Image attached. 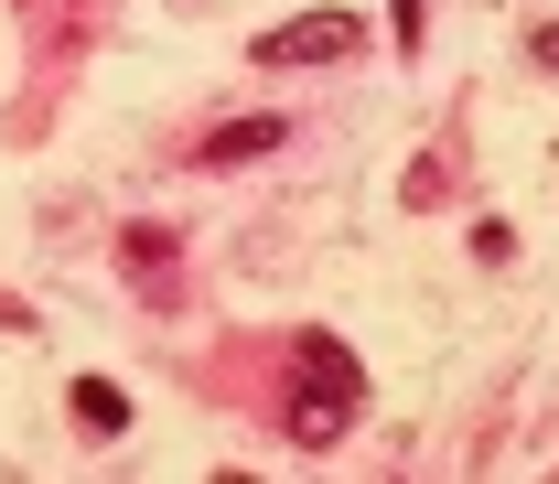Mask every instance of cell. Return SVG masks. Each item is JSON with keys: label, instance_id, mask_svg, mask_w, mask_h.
<instances>
[{"label": "cell", "instance_id": "cell-1", "mask_svg": "<svg viewBox=\"0 0 559 484\" xmlns=\"http://www.w3.org/2000/svg\"><path fill=\"white\" fill-rule=\"evenodd\" d=\"M355 44H366V11H301V22L259 33L248 55H259V66H345Z\"/></svg>", "mask_w": 559, "mask_h": 484}, {"label": "cell", "instance_id": "cell-2", "mask_svg": "<svg viewBox=\"0 0 559 484\" xmlns=\"http://www.w3.org/2000/svg\"><path fill=\"white\" fill-rule=\"evenodd\" d=\"M345 420H355V399H345V388H323V377H301V388H290V441H301V452L345 441Z\"/></svg>", "mask_w": 559, "mask_h": 484}, {"label": "cell", "instance_id": "cell-3", "mask_svg": "<svg viewBox=\"0 0 559 484\" xmlns=\"http://www.w3.org/2000/svg\"><path fill=\"white\" fill-rule=\"evenodd\" d=\"M280 140H290V119H226V130L205 140V162L226 173V162H259V151H280Z\"/></svg>", "mask_w": 559, "mask_h": 484}, {"label": "cell", "instance_id": "cell-4", "mask_svg": "<svg viewBox=\"0 0 559 484\" xmlns=\"http://www.w3.org/2000/svg\"><path fill=\"white\" fill-rule=\"evenodd\" d=\"M290 366H301V377H323V388H345V399H366V377H355V355L334 345V334H301V345H290Z\"/></svg>", "mask_w": 559, "mask_h": 484}, {"label": "cell", "instance_id": "cell-5", "mask_svg": "<svg viewBox=\"0 0 559 484\" xmlns=\"http://www.w3.org/2000/svg\"><path fill=\"white\" fill-rule=\"evenodd\" d=\"M75 420H86V430H108V441H119V430H130V399H119V388H108V377H75Z\"/></svg>", "mask_w": 559, "mask_h": 484}, {"label": "cell", "instance_id": "cell-6", "mask_svg": "<svg viewBox=\"0 0 559 484\" xmlns=\"http://www.w3.org/2000/svg\"><path fill=\"white\" fill-rule=\"evenodd\" d=\"M388 11H399V44H419V0H388Z\"/></svg>", "mask_w": 559, "mask_h": 484}]
</instances>
